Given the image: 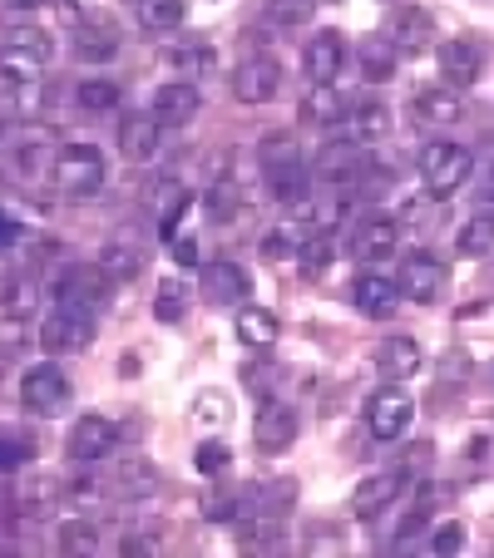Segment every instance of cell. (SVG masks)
Here are the masks:
<instances>
[{
    "label": "cell",
    "instance_id": "cell-1",
    "mask_svg": "<svg viewBox=\"0 0 494 558\" xmlns=\"http://www.w3.org/2000/svg\"><path fill=\"white\" fill-rule=\"evenodd\" d=\"M50 179H55V193L70 203H85L105 189L109 169H105V154L95 144H64L50 163Z\"/></svg>",
    "mask_w": 494,
    "mask_h": 558
},
{
    "label": "cell",
    "instance_id": "cell-2",
    "mask_svg": "<svg viewBox=\"0 0 494 558\" xmlns=\"http://www.w3.org/2000/svg\"><path fill=\"white\" fill-rule=\"evenodd\" d=\"M95 341V306H74V302H55V312L40 322V347L50 356H74Z\"/></svg>",
    "mask_w": 494,
    "mask_h": 558
},
{
    "label": "cell",
    "instance_id": "cell-3",
    "mask_svg": "<svg viewBox=\"0 0 494 558\" xmlns=\"http://www.w3.org/2000/svg\"><path fill=\"white\" fill-rule=\"evenodd\" d=\"M474 158L465 144H450V138H431L421 154V183L435 193V198H445V193H455L465 179H470Z\"/></svg>",
    "mask_w": 494,
    "mask_h": 558
},
{
    "label": "cell",
    "instance_id": "cell-4",
    "mask_svg": "<svg viewBox=\"0 0 494 558\" xmlns=\"http://www.w3.org/2000/svg\"><path fill=\"white\" fill-rule=\"evenodd\" d=\"M21 405L31 415H45V421L60 415L64 405H70V376H64L60 366H50V361H45V366H31L21 376Z\"/></svg>",
    "mask_w": 494,
    "mask_h": 558
},
{
    "label": "cell",
    "instance_id": "cell-5",
    "mask_svg": "<svg viewBox=\"0 0 494 558\" xmlns=\"http://www.w3.org/2000/svg\"><path fill=\"white\" fill-rule=\"evenodd\" d=\"M410 421H415V401L400 390V380L381 386L366 401V430L376 435V440H400V435L410 430Z\"/></svg>",
    "mask_w": 494,
    "mask_h": 558
},
{
    "label": "cell",
    "instance_id": "cell-6",
    "mask_svg": "<svg viewBox=\"0 0 494 558\" xmlns=\"http://www.w3.org/2000/svg\"><path fill=\"white\" fill-rule=\"evenodd\" d=\"M277 85H282V64L273 60V54H253V60H242L238 70H232L228 89L238 105H267V99L277 95Z\"/></svg>",
    "mask_w": 494,
    "mask_h": 558
},
{
    "label": "cell",
    "instance_id": "cell-7",
    "mask_svg": "<svg viewBox=\"0 0 494 558\" xmlns=\"http://www.w3.org/2000/svg\"><path fill=\"white\" fill-rule=\"evenodd\" d=\"M306 85H337V74L347 70V35L341 31H316L302 50Z\"/></svg>",
    "mask_w": 494,
    "mask_h": 558
},
{
    "label": "cell",
    "instance_id": "cell-8",
    "mask_svg": "<svg viewBox=\"0 0 494 558\" xmlns=\"http://www.w3.org/2000/svg\"><path fill=\"white\" fill-rule=\"evenodd\" d=\"M361 173H366V144H357L351 134L322 144V154H316V179L322 183L341 189V183H357Z\"/></svg>",
    "mask_w": 494,
    "mask_h": 558
},
{
    "label": "cell",
    "instance_id": "cell-9",
    "mask_svg": "<svg viewBox=\"0 0 494 558\" xmlns=\"http://www.w3.org/2000/svg\"><path fill=\"white\" fill-rule=\"evenodd\" d=\"M115 425L105 421V415H80V421L70 425V440H64V454H70L74 464H99L109 460V450H115Z\"/></svg>",
    "mask_w": 494,
    "mask_h": 558
},
{
    "label": "cell",
    "instance_id": "cell-10",
    "mask_svg": "<svg viewBox=\"0 0 494 558\" xmlns=\"http://www.w3.org/2000/svg\"><path fill=\"white\" fill-rule=\"evenodd\" d=\"M198 109H203V95L193 80H169V85H158L154 99H148V114H154L164 129H183Z\"/></svg>",
    "mask_w": 494,
    "mask_h": 558
},
{
    "label": "cell",
    "instance_id": "cell-11",
    "mask_svg": "<svg viewBox=\"0 0 494 558\" xmlns=\"http://www.w3.org/2000/svg\"><path fill=\"white\" fill-rule=\"evenodd\" d=\"M400 296H410V302L431 306L435 296L445 292V263L435 253H410L406 263H400Z\"/></svg>",
    "mask_w": 494,
    "mask_h": 558
},
{
    "label": "cell",
    "instance_id": "cell-12",
    "mask_svg": "<svg viewBox=\"0 0 494 558\" xmlns=\"http://www.w3.org/2000/svg\"><path fill=\"white\" fill-rule=\"evenodd\" d=\"M406 464H390V470H376V474H366L357 489H351V514L357 519H371V514H381L386 505H396V495L406 489Z\"/></svg>",
    "mask_w": 494,
    "mask_h": 558
},
{
    "label": "cell",
    "instance_id": "cell-13",
    "mask_svg": "<svg viewBox=\"0 0 494 558\" xmlns=\"http://www.w3.org/2000/svg\"><path fill=\"white\" fill-rule=\"evenodd\" d=\"M55 154H60V148H55V129L35 124L31 134H25L21 144L5 154V169H11L21 183H35L45 173V163H55Z\"/></svg>",
    "mask_w": 494,
    "mask_h": 558
},
{
    "label": "cell",
    "instance_id": "cell-14",
    "mask_svg": "<svg viewBox=\"0 0 494 558\" xmlns=\"http://www.w3.org/2000/svg\"><path fill=\"white\" fill-rule=\"evenodd\" d=\"M263 179H267V198L282 203V208H306V158H277V163H263Z\"/></svg>",
    "mask_w": 494,
    "mask_h": 558
},
{
    "label": "cell",
    "instance_id": "cell-15",
    "mask_svg": "<svg viewBox=\"0 0 494 558\" xmlns=\"http://www.w3.org/2000/svg\"><path fill=\"white\" fill-rule=\"evenodd\" d=\"M400 247V222L396 218H371L357 228V238H351V257L366 267H386L390 257H396Z\"/></svg>",
    "mask_w": 494,
    "mask_h": 558
},
{
    "label": "cell",
    "instance_id": "cell-16",
    "mask_svg": "<svg viewBox=\"0 0 494 558\" xmlns=\"http://www.w3.org/2000/svg\"><path fill=\"white\" fill-rule=\"evenodd\" d=\"M297 430H302V421H297L292 405L263 401V411H257V450L263 454H287L297 445Z\"/></svg>",
    "mask_w": 494,
    "mask_h": 558
},
{
    "label": "cell",
    "instance_id": "cell-17",
    "mask_svg": "<svg viewBox=\"0 0 494 558\" xmlns=\"http://www.w3.org/2000/svg\"><path fill=\"white\" fill-rule=\"evenodd\" d=\"M109 292V277L99 272V267H85V263H74V267H60V277H55V302H74V306H95L105 302Z\"/></svg>",
    "mask_w": 494,
    "mask_h": 558
},
{
    "label": "cell",
    "instance_id": "cell-18",
    "mask_svg": "<svg viewBox=\"0 0 494 558\" xmlns=\"http://www.w3.org/2000/svg\"><path fill=\"white\" fill-rule=\"evenodd\" d=\"M441 74L450 80V89H470L474 80L484 74V45L460 35V40H445L441 45Z\"/></svg>",
    "mask_w": 494,
    "mask_h": 558
},
{
    "label": "cell",
    "instance_id": "cell-19",
    "mask_svg": "<svg viewBox=\"0 0 494 558\" xmlns=\"http://www.w3.org/2000/svg\"><path fill=\"white\" fill-rule=\"evenodd\" d=\"M158 134H164V124H158L148 109H134V114L119 119V154H124L129 163H148V158L158 154Z\"/></svg>",
    "mask_w": 494,
    "mask_h": 558
},
{
    "label": "cell",
    "instance_id": "cell-20",
    "mask_svg": "<svg viewBox=\"0 0 494 558\" xmlns=\"http://www.w3.org/2000/svg\"><path fill=\"white\" fill-rule=\"evenodd\" d=\"M248 292H253V277L242 272L238 263H208L203 267V296H208L213 306H228V302H248Z\"/></svg>",
    "mask_w": 494,
    "mask_h": 558
},
{
    "label": "cell",
    "instance_id": "cell-21",
    "mask_svg": "<svg viewBox=\"0 0 494 558\" xmlns=\"http://www.w3.org/2000/svg\"><path fill=\"white\" fill-rule=\"evenodd\" d=\"M351 296H357V306H361L366 316L386 322V316H396V306H400V282L371 267V272H361V277H357V292H351Z\"/></svg>",
    "mask_w": 494,
    "mask_h": 558
},
{
    "label": "cell",
    "instance_id": "cell-22",
    "mask_svg": "<svg viewBox=\"0 0 494 558\" xmlns=\"http://www.w3.org/2000/svg\"><path fill=\"white\" fill-rule=\"evenodd\" d=\"M410 114L421 119V129H455L465 119V105L455 89H421L410 99Z\"/></svg>",
    "mask_w": 494,
    "mask_h": 558
},
{
    "label": "cell",
    "instance_id": "cell-23",
    "mask_svg": "<svg viewBox=\"0 0 494 558\" xmlns=\"http://www.w3.org/2000/svg\"><path fill=\"white\" fill-rule=\"evenodd\" d=\"M11 499H15V509H25L31 519H50L55 505H60V485H50L45 474H15Z\"/></svg>",
    "mask_w": 494,
    "mask_h": 558
},
{
    "label": "cell",
    "instance_id": "cell-24",
    "mask_svg": "<svg viewBox=\"0 0 494 558\" xmlns=\"http://www.w3.org/2000/svg\"><path fill=\"white\" fill-rule=\"evenodd\" d=\"M74 54L89 64H109L119 54V31L105 21H80L74 25Z\"/></svg>",
    "mask_w": 494,
    "mask_h": 558
},
{
    "label": "cell",
    "instance_id": "cell-25",
    "mask_svg": "<svg viewBox=\"0 0 494 558\" xmlns=\"http://www.w3.org/2000/svg\"><path fill=\"white\" fill-rule=\"evenodd\" d=\"M232 331H238V341L248 351H267V347H277V316L267 312V306H242L238 316H232Z\"/></svg>",
    "mask_w": 494,
    "mask_h": 558
},
{
    "label": "cell",
    "instance_id": "cell-26",
    "mask_svg": "<svg viewBox=\"0 0 494 558\" xmlns=\"http://www.w3.org/2000/svg\"><path fill=\"white\" fill-rule=\"evenodd\" d=\"M347 119V99L337 95V85H306L302 95V124H316V129H332Z\"/></svg>",
    "mask_w": 494,
    "mask_h": 558
},
{
    "label": "cell",
    "instance_id": "cell-27",
    "mask_svg": "<svg viewBox=\"0 0 494 558\" xmlns=\"http://www.w3.org/2000/svg\"><path fill=\"white\" fill-rule=\"evenodd\" d=\"M376 366H381V376L386 380H410V376H421V347L410 337H390L386 347L376 351Z\"/></svg>",
    "mask_w": 494,
    "mask_h": 558
},
{
    "label": "cell",
    "instance_id": "cell-28",
    "mask_svg": "<svg viewBox=\"0 0 494 558\" xmlns=\"http://www.w3.org/2000/svg\"><path fill=\"white\" fill-rule=\"evenodd\" d=\"M55 544H60V554L95 558L105 548V534H99V524L89 514H70V524H60V534H55Z\"/></svg>",
    "mask_w": 494,
    "mask_h": 558
},
{
    "label": "cell",
    "instance_id": "cell-29",
    "mask_svg": "<svg viewBox=\"0 0 494 558\" xmlns=\"http://www.w3.org/2000/svg\"><path fill=\"white\" fill-rule=\"evenodd\" d=\"M0 45H5V50H21V54H31V60H40V64H50V54H55V35L45 31V25H31V21H21V25H5V35H0Z\"/></svg>",
    "mask_w": 494,
    "mask_h": 558
},
{
    "label": "cell",
    "instance_id": "cell-30",
    "mask_svg": "<svg viewBox=\"0 0 494 558\" xmlns=\"http://www.w3.org/2000/svg\"><path fill=\"white\" fill-rule=\"evenodd\" d=\"M154 489H158V470L148 460H124L119 474L109 480V495H119V499H144Z\"/></svg>",
    "mask_w": 494,
    "mask_h": 558
},
{
    "label": "cell",
    "instance_id": "cell-31",
    "mask_svg": "<svg viewBox=\"0 0 494 558\" xmlns=\"http://www.w3.org/2000/svg\"><path fill=\"white\" fill-rule=\"evenodd\" d=\"M99 272L109 277V282H134L138 272H144V257H138V247L119 243V238H109L105 247H99Z\"/></svg>",
    "mask_w": 494,
    "mask_h": 558
},
{
    "label": "cell",
    "instance_id": "cell-32",
    "mask_svg": "<svg viewBox=\"0 0 494 558\" xmlns=\"http://www.w3.org/2000/svg\"><path fill=\"white\" fill-rule=\"evenodd\" d=\"M431 40H435V21L425 11H400L396 15V31H390V45H396V50L421 54Z\"/></svg>",
    "mask_w": 494,
    "mask_h": 558
},
{
    "label": "cell",
    "instance_id": "cell-33",
    "mask_svg": "<svg viewBox=\"0 0 494 558\" xmlns=\"http://www.w3.org/2000/svg\"><path fill=\"white\" fill-rule=\"evenodd\" d=\"M351 138L357 144H381V138L390 134V109L381 105V99H361L357 109H351Z\"/></svg>",
    "mask_w": 494,
    "mask_h": 558
},
{
    "label": "cell",
    "instance_id": "cell-34",
    "mask_svg": "<svg viewBox=\"0 0 494 558\" xmlns=\"http://www.w3.org/2000/svg\"><path fill=\"white\" fill-rule=\"evenodd\" d=\"M332 257H337V247H332V232H316V228L302 232V243H297V263H302V277H306V282L326 277Z\"/></svg>",
    "mask_w": 494,
    "mask_h": 558
},
{
    "label": "cell",
    "instance_id": "cell-35",
    "mask_svg": "<svg viewBox=\"0 0 494 558\" xmlns=\"http://www.w3.org/2000/svg\"><path fill=\"white\" fill-rule=\"evenodd\" d=\"M40 74H45V64H40V60H31V54L5 50V45H0V80H5V89L25 95V89L40 85Z\"/></svg>",
    "mask_w": 494,
    "mask_h": 558
},
{
    "label": "cell",
    "instance_id": "cell-36",
    "mask_svg": "<svg viewBox=\"0 0 494 558\" xmlns=\"http://www.w3.org/2000/svg\"><path fill=\"white\" fill-rule=\"evenodd\" d=\"M183 208H189V189H183L179 179L158 183V189H154V222H158V232H179Z\"/></svg>",
    "mask_w": 494,
    "mask_h": 558
},
{
    "label": "cell",
    "instance_id": "cell-37",
    "mask_svg": "<svg viewBox=\"0 0 494 558\" xmlns=\"http://www.w3.org/2000/svg\"><path fill=\"white\" fill-rule=\"evenodd\" d=\"M35 302H40V287H35L31 272H11L5 282H0V312L35 316Z\"/></svg>",
    "mask_w": 494,
    "mask_h": 558
},
{
    "label": "cell",
    "instance_id": "cell-38",
    "mask_svg": "<svg viewBox=\"0 0 494 558\" xmlns=\"http://www.w3.org/2000/svg\"><path fill=\"white\" fill-rule=\"evenodd\" d=\"M154 316L164 322V327H173V322H183V316H189V282H183V277H164V282H158Z\"/></svg>",
    "mask_w": 494,
    "mask_h": 558
},
{
    "label": "cell",
    "instance_id": "cell-39",
    "mask_svg": "<svg viewBox=\"0 0 494 558\" xmlns=\"http://www.w3.org/2000/svg\"><path fill=\"white\" fill-rule=\"evenodd\" d=\"M455 247H460V257L494 253V213H474V218H465V228L455 232Z\"/></svg>",
    "mask_w": 494,
    "mask_h": 558
},
{
    "label": "cell",
    "instance_id": "cell-40",
    "mask_svg": "<svg viewBox=\"0 0 494 558\" xmlns=\"http://www.w3.org/2000/svg\"><path fill=\"white\" fill-rule=\"evenodd\" d=\"M119 99H124L119 80H80V89H74V105L85 114H109V109H119Z\"/></svg>",
    "mask_w": 494,
    "mask_h": 558
},
{
    "label": "cell",
    "instance_id": "cell-41",
    "mask_svg": "<svg viewBox=\"0 0 494 558\" xmlns=\"http://www.w3.org/2000/svg\"><path fill=\"white\" fill-rule=\"evenodd\" d=\"M238 544H242V554H263V548H282L287 534H282V524H277V514H257L253 524H242Z\"/></svg>",
    "mask_w": 494,
    "mask_h": 558
},
{
    "label": "cell",
    "instance_id": "cell-42",
    "mask_svg": "<svg viewBox=\"0 0 494 558\" xmlns=\"http://www.w3.org/2000/svg\"><path fill=\"white\" fill-rule=\"evenodd\" d=\"M203 213H208V222H232L242 213V189L232 179H218L203 198Z\"/></svg>",
    "mask_w": 494,
    "mask_h": 558
},
{
    "label": "cell",
    "instance_id": "cell-43",
    "mask_svg": "<svg viewBox=\"0 0 494 558\" xmlns=\"http://www.w3.org/2000/svg\"><path fill=\"white\" fill-rule=\"evenodd\" d=\"M189 15V0H138V21L148 31H179Z\"/></svg>",
    "mask_w": 494,
    "mask_h": 558
},
{
    "label": "cell",
    "instance_id": "cell-44",
    "mask_svg": "<svg viewBox=\"0 0 494 558\" xmlns=\"http://www.w3.org/2000/svg\"><path fill=\"white\" fill-rule=\"evenodd\" d=\"M64 499H70V514H95V509L109 499V485H95V480H74V485L64 489Z\"/></svg>",
    "mask_w": 494,
    "mask_h": 558
},
{
    "label": "cell",
    "instance_id": "cell-45",
    "mask_svg": "<svg viewBox=\"0 0 494 558\" xmlns=\"http://www.w3.org/2000/svg\"><path fill=\"white\" fill-rule=\"evenodd\" d=\"M361 70H366L371 85H381V80H390V70H396V50H390L386 40H371L366 50H361Z\"/></svg>",
    "mask_w": 494,
    "mask_h": 558
},
{
    "label": "cell",
    "instance_id": "cell-46",
    "mask_svg": "<svg viewBox=\"0 0 494 558\" xmlns=\"http://www.w3.org/2000/svg\"><path fill=\"white\" fill-rule=\"evenodd\" d=\"M193 464H198V474H208V480H222L232 464V450L222 440H203L198 450H193Z\"/></svg>",
    "mask_w": 494,
    "mask_h": 558
},
{
    "label": "cell",
    "instance_id": "cell-47",
    "mask_svg": "<svg viewBox=\"0 0 494 558\" xmlns=\"http://www.w3.org/2000/svg\"><path fill=\"white\" fill-rule=\"evenodd\" d=\"M35 460V440L31 435H0V470H25Z\"/></svg>",
    "mask_w": 494,
    "mask_h": 558
},
{
    "label": "cell",
    "instance_id": "cell-48",
    "mask_svg": "<svg viewBox=\"0 0 494 558\" xmlns=\"http://www.w3.org/2000/svg\"><path fill=\"white\" fill-rule=\"evenodd\" d=\"M316 11V0H267V15L277 25H306Z\"/></svg>",
    "mask_w": 494,
    "mask_h": 558
},
{
    "label": "cell",
    "instance_id": "cell-49",
    "mask_svg": "<svg viewBox=\"0 0 494 558\" xmlns=\"http://www.w3.org/2000/svg\"><path fill=\"white\" fill-rule=\"evenodd\" d=\"M31 347V316L0 312V351H21Z\"/></svg>",
    "mask_w": 494,
    "mask_h": 558
},
{
    "label": "cell",
    "instance_id": "cell-50",
    "mask_svg": "<svg viewBox=\"0 0 494 558\" xmlns=\"http://www.w3.org/2000/svg\"><path fill=\"white\" fill-rule=\"evenodd\" d=\"M173 64H179V70H189V80H198V74L213 70V50H208V45H198V40H189L183 50H173Z\"/></svg>",
    "mask_w": 494,
    "mask_h": 558
},
{
    "label": "cell",
    "instance_id": "cell-51",
    "mask_svg": "<svg viewBox=\"0 0 494 558\" xmlns=\"http://www.w3.org/2000/svg\"><path fill=\"white\" fill-rule=\"evenodd\" d=\"M203 509H208L213 524H238V519L248 514V495H213Z\"/></svg>",
    "mask_w": 494,
    "mask_h": 558
},
{
    "label": "cell",
    "instance_id": "cell-52",
    "mask_svg": "<svg viewBox=\"0 0 494 558\" xmlns=\"http://www.w3.org/2000/svg\"><path fill=\"white\" fill-rule=\"evenodd\" d=\"M297 243H302V238H297V228H287V222H282V228H273L263 238V257H267V263H277V257L297 253Z\"/></svg>",
    "mask_w": 494,
    "mask_h": 558
},
{
    "label": "cell",
    "instance_id": "cell-53",
    "mask_svg": "<svg viewBox=\"0 0 494 558\" xmlns=\"http://www.w3.org/2000/svg\"><path fill=\"white\" fill-rule=\"evenodd\" d=\"M465 548V524H441L431 534V554H460Z\"/></svg>",
    "mask_w": 494,
    "mask_h": 558
},
{
    "label": "cell",
    "instance_id": "cell-54",
    "mask_svg": "<svg viewBox=\"0 0 494 558\" xmlns=\"http://www.w3.org/2000/svg\"><path fill=\"white\" fill-rule=\"evenodd\" d=\"M169 253L179 267H198V238H189V232H169Z\"/></svg>",
    "mask_w": 494,
    "mask_h": 558
},
{
    "label": "cell",
    "instance_id": "cell-55",
    "mask_svg": "<svg viewBox=\"0 0 494 558\" xmlns=\"http://www.w3.org/2000/svg\"><path fill=\"white\" fill-rule=\"evenodd\" d=\"M15 119H21V95H15V89H0V138L15 129Z\"/></svg>",
    "mask_w": 494,
    "mask_h": 558
},
{
    "label": "cell",
    "instance_id": "cell-56",
    "mask_svg": "<svg viewBox=\"0 0 494 558\" xmlns=\"http://www.w3.org/2000/svg\"><path fill=\"white\" fill-rule=\"evenodd\" d=\"M119 548H124V554H154L158 538L154 534H124V544H119Z\"/></svg>",
    "mask_w": 494,
    "mask_h": 558
},
{
    "label": "cell",
    "instance_id": "cell-57",
    "mask_svg": "<svg viewBox=\"0 0 494 558\" xmlns=\"http://www.w3.org/2000/svg\"><path fill=\"white\" fill-rule=\"evenodd\" d=\"M490 277H494V272H490Z\"/></svg>",
    "mask_w": 494,
    "mask_h": 558
}]
</instances>
